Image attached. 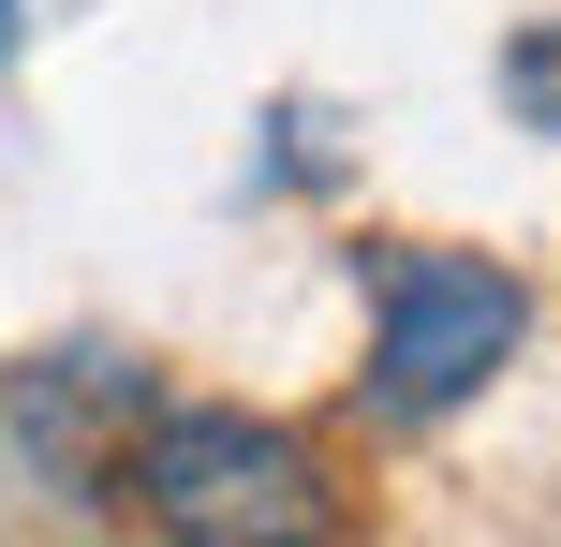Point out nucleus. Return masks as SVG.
<instances>
[{"mask_svg":"<svg viewBox=\"0 0 561 547\" xmlns=\"http://www.w3.org/2000/svg\"><path fill=\"white\" fill-rule=\"evenodd\" d=\"M89 489L148 533H193V547H280V533H340V489H325V444L280 430V414H237V400H148L134 430L104 444Z\"/></svg>","mask_w":561,"mask_h":547,"instance_id":"f257e3e1","label":"nucleus"},{"mask_svg":"<svg viewBox=\"0 0 561 547\" xmlns=\"http://www.w3.org/2000/svg\"><path fill=\"white\" fill-rule=\"evenodd\" d=\"M533 341V282L488 252H369V430H444L458 400H488V371Z\"/></svg>","mask_w":561,"mask_h":547,"instance_id":"f03ea898","label":"nucleus"},{"mask_svg":"<svg viewBox=\"0 0 561 547\" xmlns=\"http://www.w3.org/2000/svg\"><path fill=\"white\" fill-rule=\"evenodd\" d=\"M503 104H517V118H533V134L561 148V15H547V30H517V45H503Z\"/></svg>","mask_w":561,"mask_h":547,"instance_id":"7ed1b4c3","label":"nucleus"},{"mask_svg":"<svg viewBox=\"0 0 561 547\" xmlns=\"http://www.w3.org/2000/svg\"><path fill=\"white\" fill-rule=\"evenodd\" d=\"M15 15H30V0H0V59H15Z\"/></svg>","mask_w":561,"mask_h":547,"instance_id":"20e7f679","label":"nucleus"}]
</instances>
